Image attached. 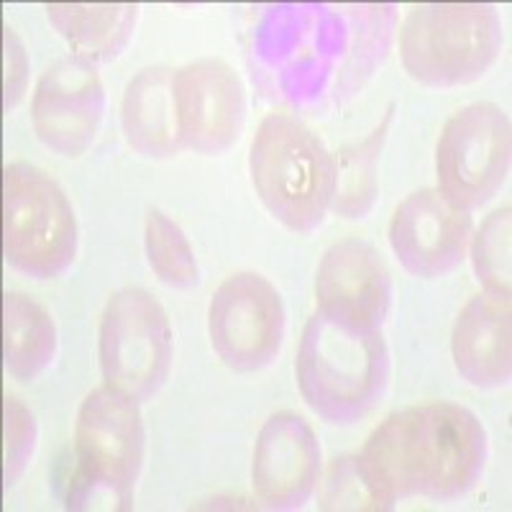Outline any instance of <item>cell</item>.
Instances as JSON below:
<instances>
[{
	"mask_svg": "<svg viewBox=\"0 0 512 512\" xmlns=\"http://www.w3.org/2000/svg\"><path fill=\"white\" fill-rule=\"evenodd\" d=\"M175 111L182 149L221 157L244 131V82L223 59H195L175 72Z\"/></svg>",
	"mask_w": 512,
	"mask_h": 512,
	"instance_id": "obj_10",
	"label": "cell"
},
{
	"mask_svg": "<svg viewBox=\"0 0 512 512\" xmlns=\"http://www.w3.org/2000/svg\"><path fill=\"white\" fill-rule=\"evenodd\" d=\"M75 454L67 510H131L146 454L139 402L108 384L95 387L77 413Z\"/></svg>",
	"mask_w": 512,
	"mask_h": 512,
	"instance_id": "obj_4",
	"label": "cell"
},
{
	"mask_svg": "<svg viewBox=\"0 0 512 512\" xmlns=\"http://www.w3.org/2000/svg\"><path fill=\"white\" fill-rule=\"evenodd\" d=\"M172 326L154 295L141 287L113 292L100 315L98 359L108 387L152 400L172 369Z\"/></svg>",
	"mask_w": 512,
	"mask_h": 512,
	"instance_id": "obj_7",
	"label": "cell"
},
{
	"mask_svg": "<svg viewBox=\"0 0 512 512\" xmlns=\"http://www.w3.org/2000/svg\"><path fill=\"white\" fill-rule=\"evenodd\" d=\"M105 113V88L93 64L62 57L41 72L31 100V126L41 144L80 157L93 146Z\"/></svg>",
	"mask_w": 512,
	"mask_h": 512,
	"instance_id": "obj_11",
	"label": "cell"
},
{
	"mask_svg": "<svg viewBox=\"0 0 512 512\" xmlns=\"http://www.w3.org/2000/svg\"><path fill=\"white\" fill-rule=\"evenodd\" d=\"M57 356V326L44 305L21 292L3 297V367L18 382H34Z\"/></svg>",
	"mask_w": 512,
	"mask_h": 512,
	"instance_id": "obj_18",
	"label": "cell"
},
{
	"mask_svg": "<svg viewBox=\"0 0 512 512\" xmlns=\"http://www.w3.org/2000/svg\"><path fill=\"white\" fill-rule=\"evenodd\" d=\"M80 244L70 198L29 162L3 169V256L31 280H54L72 267Z\"/></svg>",
	"mask_w": 512,
	"mask_h": 512,
	"instance_id": "obj_6",
	"label": "cell"
},
{
	"mask_svg": "<svg viewBox=\"0 0 512 512\" xmlns=\"http://www.w3.org/2000/svg\"><path fill=\"white\" fill-rule=\"evenodd\" d=\"M318 507L320 510H390V505L372 487L367 472L361 469L359 456L333 461Z\"/></svg>",
	"mask_w": 512,
	"mask_h": 512,
	"instance_id": "obj_22",
	"label": "cell"
},
{
	"mask_svg": "<svg viewBox=\"0 0 512 512\" xmlns=\"http://www.w3.org/2000/svg\"><path fill=\"white\" fill-rule=\"evenodd\" d=\"M505 44L500 13L484 3H425L402 21L400 59L410 80L446 90L482 80Z\"/></svg>",
	"mask_w": 512,
	"mask_h": 512,
	"instance_id": "obj_5",
	"label": "cell"
},
{
	"mask_svg": "<svg viewBox=\"0 0 512 512\" xmlns=\"http://www.w3.org/2000/svg\"><path fill=\"white\" fill-rule=\"evenodd\" d=\"M44 11L52 29L70 44L72 57L98 67L121 57L141 8L136 3H52Z\"/></svg>",
	"mask_w": 512,
	"mask_h": 512,
	"instance_id": "obj_17",
	"label": "cell"
},
{
	"mask_svg": "<svg viewBox=\"0 0 512 512\" xmlns=\"http://www.w3.org/2000/svg\"><path fill=\"white\" fill-rule=\"evenodd\" d=\"M146 262L162 285L172 290H192L200 282V269L182 228L162 210H149L144 223Z\"/></svg>",
	"mask_w": 512,
	"mask_h": 512,
	"instance_id": "obj_20",
	"label": "cell"
},
{
	"mask_svg": "<svg viewBox=\"0 0 512 512\" xmlns=\"http://www.w3.org/2000/svg\"><path fill=\"white\" fill-rule=\"evenodd\" d=\"M3 62H6V82H3V108L8 113L24 100L29 88V54L24 41L18 39L11 26L3 29Z\"/></svg>",
	"mask_w": 512,
	"mask_h": 512,
	"instance_id": "obj_24",
	"label": "cell"
},
{
	"mask_svg": "<svg viewBox=\"0 0 512 512\" xmlns=\"http://www.w3.org/2000/svg\"><path fill=\"white\" fill-rule=\"evenodd\" d=\"M387 236L405 272L418 280H438L466 259L472 216L438 190H418L397 205Z\"/></svg>",
	"mask_w": 512,
	"mask_h": 512,
	"instance_id": "obj_12",
	"label": "cell"
},
{
	"mask_svg": "<svg viewBox=\"0 0 512 512\" xmlns=\"http://www.w3.org/2000/svg\"><path fill=\"white\" fill-rule=\"evenodd\" d=\"M305 405L331 425L367 418L390 382V349L379 328L315 310L295 361Z\"/></svg>",
	"mask_w": 512,
	"mask_h": 512,
	"instance_id": "obj_2",
	"label": "cell"
},
{
	"mask_svg": "<svg viewBox=\"0 0 512 512\" xmlns=\"http://www.w3.org/2000/svg\"><path fill=\"white\" fill-rule=\"evenodd\" d=\"M390 126V116L384 118L382 126L367 136L361 144L344 149L336 164V192L333 205L338 216L344 218H367L369 210L377 200V164L382 141Z\"/></svg>",
	"mask_w": 512,
	"mask_h": 512,
	"instance_id": "obj_19",
	"label": "cell"
},
{
	"mask_svg": "<svg viewBox=\"0 0 512 512\" xmlns=\"http://www.w3.org/2000/svg\"><path fill=\"white\" fill-rule=\"evenodd\" d=\"M320 477V443L308 420L274 413L254 443L251 484L264 507L280 512L308 505Z\"/></svg>",
	"mask_w": 512,
	"mask_h": 512,
	"instance_id": "obj_13",
	"label": "cell"
},
{
	"mask_svg": "<svg viewBox=\"0 0 512 512\" xmlns=\"http://www.w3.org/2000/svg\"><path fill=\"white\" fill-rule=\"evenodd\" d=\"M315 300L320 313L382 328L392 308L390 269L367 241H338L318 264Z\"/></svg>",
	"mask_w": 512,
	"mask_h": 512,
	"instance_id": "obj_14",
	"label": "cell"
},
{
	"mask_svg": "<svg viewBox=\"0 0 512 512\" xmlns=\"http://www.w3.org/2000/svg\"><path fill=\"white\" fill-rule=\"evenodd\" d=\"M39 425L34 413L18 397L6 395L3 400V484L13 487L24 477L36 454Z\"/></svg>",
	"mask_w": 512,
	"mask_h": 512,
	"instance_id": "obj_23",
	"label": "cell"
},
{
	"mask_svg": "<svg viewBox=\"0 0 512 512\" xmlns=\"http://www.w3.org/2000/svg\"><path fill=\"white\" fill-rule=\"evenodd\" d=\"M249 175L256 198L287 231L323 226L336 192V159L303 121L269 113L251 139Z\"/></svg>",
	"mask_w": 512,
	"mask_h": 512,
	"instance_id": "obj_3",
	"label": "cell"
},
{
	"mask_svg": "<svg viewBox=\"0 0 512 512\" xmlns=\"http://www.w3.org/2000/svg\"><path fill=\"white\" fill-rule=\"evenodd\" d=\"M285 326L282 295L262 274H231L210 297V346L233 372L249 374L269 367L282 349Z\"/></svg>",
	"mask_w": 512,
	"mask_h": 512,
	"instance_id": "obj_9",
	"label": "cell"
},
{
	"mask_svg": "<svg viewBox=\"0 0 512 512\" xmlns=\"http://www.w3.org/2000/svg\"><path fill=\"white\" fill-rule=\"evenodd\" d=\"M510 164V116L495 103L466 105L438 136L436 190L456 208H482L502 190Z\"/></svg>",
	"mask_w": 512,
	"mask_h": 512,
	"instance_id": "obj_8",
	"label": "cell"
},
{
	"mask_svg": "<svg viewBox=\"0 0 512 512\" xmlns=\"http://www.w3.org/2000/svg\"><path fill=\"white\" fill-rule=\"evenodd\" d=\"M175 72L167 64L144 67L126 85L121 128L126 144L146 159H169L182 149L175 111Z\"/></svg>",
	"mask_w": 512,
	"mask_h": 512,
	"instance_id": "obj_16",
	"label": "cell"
},
{
	"mask_svg": "<svg viewBox=\"0 0 512 512\" xmlns=\"http://www.w3.org/2000/svg\"><path fill=\"white\" fill-rule=\"evenodd\" d=\"M451 356L466 384L477 390L505 387L512 377L510 303L492 295H474L454 323Z\"/></svg>",
	"mask_w": 512,
	"mask_h": 512,
	"instance_id": "obj_15",
	"label": "cell"
},
{
	"mask_svg": "<svg viewBox=\"0 0 512 512\" xmlns=\"http://www.w3.org/2000/svg\"><path fill=\"white\" fill-rule=\"evenodd\" d=\"M356 456L392 510L410 497L454 502L469 495L487 466L489 441L469 408L423 402L387 415Z\"/></svg>",
	"mask_w": 512,
	"mask_h": 512,
	"instance_id": "obj_1",
	"label": "cell"
},
{
	"mask_svg": "<svg viewBox=\"0 0 512 512\" xmlns=\"http://www.w3.org/2000/svg\"><path fill=\"white\" fill-rule=\"evenodd\" d=\"M512 208L502 205V208L492 210L482 221L479 231L474 233L469 241L472 249V264L474 274H477L479 285L487 290V295L497 297L510 303L512 297Z\"/></svg>",
	"mask_w": 512,
	"mask_h": 512,
	"instance_id": "obj_21",
	"label": "cell"
}]
</instances>
